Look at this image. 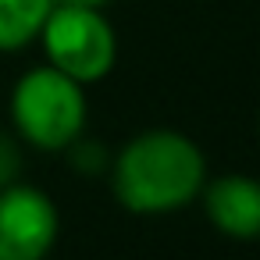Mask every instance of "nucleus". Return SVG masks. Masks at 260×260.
<instances>
[{"mask_svg":"<svg viewBox=\"0 0 260 260\" xmlns=\"http://www.w3.org/2000/svg\"><path fill=\"white\" fill-rule=\"evenodd\" d=\"M203 182V150L171 128H150L114 157V196L132 214H171L192 203Z\"/></svg>","mask_w":260,"mask_h":260,"instance_id":"f257e3e1","label":"nucleus"},{"mask_svg":"<svg viewBox=\"0 0 260 260\" xmlns=\"http://www.w3.org/2000/svg\"><path fill=\"white\" fill-rule=\"evenodd\" d=\"M11 121L22 139L40 150H68L86 125L82 82L68 79L54 64L25 72L11 89Z\"/></svg>","mask_w":260,"mask_h":260,"instance_id":"f03ea898","label":"nucleus"},{"mask_svg":"<svg viewBox=\"0 0 260 260\" xmlns=\"http://www.w3.org/2000/svg\"><path fill=\"white\" fill-rule=\"evenodd\" d=\"M40 43L47 64H54L82 86L107 79L118 61V36L100 8L54 4L40 29Z\"/></svg>","mask_w":260,"mask_h":260,"instance_id":"7ed1b4c3","label":"nucleus"},{"mask_svg":"<svg viewBox=\"0 0 260 260\" xmlns=\"http://www.w3.org/2000/svg\"><path fill=\"white\" fill-rule=\"evenodd\" d=\"M57 207L32 185L0 189V260H47L57 242Z\"/></svg>","mask_w":260,"mask_h":260,"instance_id":"20e7f679","label":"nucleus"},{"mask_svg":"<svg viewBox=\"0 0 260 260\" xmlns=\"http://www.w3.org/2000/svg\"><path fill=\"white\" fill-rule=\"evenodd\" d=\"M203 210L228 239H260V182L253 175H221L203 182Z\"/></svg>","mask_w":260,"mask_h":260,"instance_id":"39448f33","label":"nucleus"},{"mask_svg":"<svg viewBox=\"0 0 260 260\" xmlns=\"http://www.w3.org/2000/svg\"><path fill=\"white\" fill-rule=\"evenodd\" d=\"M54 0H0V54H11L40 40Z\"/></svg>","mask_w":260,"mask_h":260,"instance_id":"423d86ee","label":"nucleus"},{"mask_svg":"<svg viewBox=\"0 0 260 260\" xmlns=\"http://www.w3.org/2000/svg\"><path fill=\"white\" fill-rule=\"evenodd\" d=\"M18 171H22V153H18V143L0 132V189L18 182Z\"/></svg>","mask_w":260,"mask_h":260,"instance_id":"0eeeda50","label":"nucleus"},{"mask_svg":"<svg viewBox=\"0 0 260 260\" xmlns=\"http://www.w3.org/2000/svg\"><path fill=\"white\" fill-rule=\"evenodd\" d=\"M68 150H72V164H75L79 171H100V168L107 164L104 143H72Z\"/></svg>","mask_w":260,"mask_h":260,"instance_id":"6e6552de","label":"nucleus"},{"mask_svg":"<svg viewBox=\"0 0 260 260\" xmlns=\"http://www.w3.org/2000/svg\"><path fill=\"white\" fill-rule=\"evenodd\" d=\"M54 4H82V8H107L111 0H54Z\"/></svg>","mask_w":260,"mask_h":260,"instance_id":"1a4fd4ad","label":"nucleus"}]
</instances>
